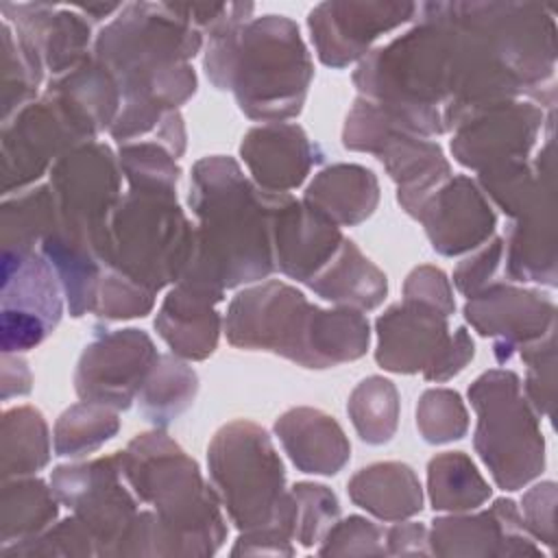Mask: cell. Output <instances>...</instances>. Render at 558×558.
<instances>
[{"mask_svg":"<svg viewBox=\"0 0 558 558\" xmlns=\"http://www.w3.org/2000/svg\"><path fill=\"white\" fill-rule=\"evenodd\" d=\"M277 434L305 473H336L349 458L340 427L320 412L294 410L277 421Z\"/></svg>","mask_w":558,"mask_h":558,"instance_id":"cell-9","label":"cell"},{"mask_svg":"<svg viewBox=\"0 0 558 558\" xmlns=\"http://www.w3.org/2000/svg\"><path fill=\"white\" fill-rule=\"evenodd\" d=\"M222 292L185 281L170 292L155 325L166 342L185 357H205L216 347L218 316L211 301Z\"/></svg>","mask_w":558,"mask_h":558,"instance_id":"cell-6","label":"cell"},{"mask_svg":"<svg viewBox=\"0 0 558 558\" xmlns=\"http://www.w3.org/2000/svg\"><path fill=\"white\" fill-rule=\"evenodd\" d=\"M310 286L329 301L375 307L386 292V277L364 259L351 242H344L340 262Z\"/></svg>","mask_w":558,"mask_h":558,"instance_id":"cell-13","label":"cell"},{"mask_svg":"<svg viewBox=\"0 0 558 558\" xmlns=\"http://www.w3.org/2000/svg\"><path fill=\"white\" fill-rule=\"evenodd\" d=\"M61 316L52 270L37 253L2 251V351L39 344Z\"/></svg>","mask_w":558,"mask_h":558,"instance_id":"cell-3","label":"cell"},{"mask_svg":"<svg viewBox=\"0 0 558 558\" xmlns=\"http://www.w3.org/2000/svg\"><path fill=\"white\" fill-rule=\"evenodd\" d=\"M2 116L7 120L33 96L41 74L31 65L7 20L2 24Z\"/></svg>","mask_w":558,"mask_h":558,"instance_id":"cell-19","label":"cell"},{"mask_svg":"<svg viewBox=\"0 0 558 558\" xmlns=\"http://www.w3.org/2000/svg\"><path fill=\"white\" fill-rule=\"evenodd\" d=\"M57 517L50 490L39 480H15L2 488L0 536L2 545L28 541Z\"/></svg>","mask_w":558,"mask_h":558,"instance_id":"cell-12","label":"cell"},{"mask_svg":"<svg viewBox=\"0 0 558 558\" xmlns=\"http://www.w3.org/2000/svg\"><path fill=\"white\" fill-rule=\"evenodd\" d=\"M116 429V416L105 408L94 405V401L89 405H74L57 423L54 449L59 456H78L111 438Z\"/></svg>","mask_w":558,"mask_h":558,"instance_id":"cell-18","label":"cell"},{"mask_svg":"<svg viewBox=\"0 0 558 558\" xmlns=\"http://www.w3.org/2000/svg\"><path fill=\"white\" fill-rule=\"evenodd\" d=\"M216 37L211 50L227 57L207 54V74L216 85H229L238 72L233 89L248 116L283 118L301 109L312 70L292 22L268 15L253 22L242 37L231 26Z\"/></svg>","mask_w":558,"mask_h":558,"instance_id":"cell-1","label":"cell"},{"mask_svg":"<svg viewBox=\"0 0 558 558\" xmlns=\"http://www.w3.org/2000/svg\"><path fill=\"white\" fill-rule=\"evenodd\" d=\"M242 155L255 172V179L275 190L299 185L312 163L307 137L294 126H266L251 131L242 144Z\"/></svg>","mask_w":558,"mask_h":558,"instance_id":"cell-8","label":"cell"},{"mask_svg":"<svg viewBox=\"0 0 558 558\" xmlns=\"http://www.w3.org/2000/svg\"><path fill=\"white\" fill-rule=\"evenodd\" d=\"M351 414L362 440H388L397 423V392L390 381L379 377L362 381L351 397Z\"/></svg>","mask_w":558,"mask_h":558,"instance_id":"cell-17","label":"cell"},{"mask_svg":"<svg viewBox=\"0 0 558 558\" xmlns=\"http://www.w3.org/2000/svg\"><path fill=\"white\" fill-rule=\"evenodd\" d=\"M48 462V429L33 408H13L2 416V475H26Z\"/></svg>","mask_w":558,"mask_h":558,"instance_id":"cell-14","label":"cell"},{"mask_svg":"<svg viewBox=\"0 0 558 558\" xmlns=\"http://www.w3.org/2000/svg\"><path fill=\"white\" fill-rule=\"evenodd\" d=\"M434 416H438V421H432L427 427L421 429L425 440L445 442L451 438H460L464 434L466 416H464L458 395L447 392V390L425 392L421 399V408H418V421L434 418Z\"/></svg>","mask_w":558,"mask_h":558,"instance_id":"cell-20","label":"cell"},{"mask_svg":"<svg viewBox=\"0 0 558 558\" xmlns=\"http://www.w3.org/2000/svg\"><path fill=\"white\" fill-rule=\"evenodd\" d=\"M429 490L438 510L473 508L488 495L482 477L462 453H445L429 462Z\"/></svg>","mask_w":558,"mask_h":558,"instance_id":"cell-16","label":"cell"},{"mask_svg":"<svg viewBox=\"0 0 558 558\" xmlns=\"http://www.w3.org/2000/svg\"><path fill=\"white\" fill-rule=\"evenodd\" d=\"M153 360L155 351L144 333L135 329L111 333L83 353L76 390L94 403L126 408Z\"/></svg>","mask_w":558,"mask_h":558,"instance_id":"cell-4","label":"cell"},{"mask_svg":"<svg viewBox=\"0 0 558 558\" xmlns=\"http://www.w3.org/2000/svg\"><path fill=\"white\" fill-rule=\"evenodd\" d=\"M96 129L61 96L31 102L2 124V190L9 194L41 177L50 159Z\"/></svg>","mask_w":558,"mask_h":558,"instance_id":"cell-2","label":"cell"},{"mask_svg":"<svg viewBox=\"0 0 558 558\" xmlns=\"http://www.w3.org/2000/svg\"><path fill=\"white\" fill-rule=\"evenodd\" d=\"M355 504L384 519H399L421 510V490L412 471L403 464H375L351 480Z\"/></svg>","mask_w":558,"mask_h":558,"instance_id":"cell-11","label":"cell"},{"mask_svg":"<svg viewBox=\"0 0 558 558\" xmlns=\"http://www.w3.org/2000/svg\"><path fill=\"white\" fill-rule=\"evenodd\" d=\"M54 201L46 185L7 198L2 205V251H31L54 231Z\"/></svg>","mask_w":558,"mask_h":558,"instance_id":"cell-15","label":"cell"},{"mask_svg":"<svg viewBox=\"0 0 558 558\" xmlns=\"http://www.w3.org/2000/svg\"><path fill=\"white\" fill-rule=\"evenodd\" d=\"M310 207L338 222H357L368 216L377 201V183L373 174L357 166H336L325 172L307 190Z\"/></svg>","mask_w":558,"mask_h":558,"instance_id":"cell-10","label":"cell"},{"mask_svg":"<svg viewBox=\"0 0 558 558\" xmlns=\"http://www.w3.org/2000/svg\"><path fill=\"white\" fill-rule=\"evenodd\" d=\"M379 351L377 362L397 373H414L427 368V377L436 373L451 347L447 342L445 314L427 312L418 305L392 307L379 320Z\"/></svg>","mask_w":558,"mask_h":558,"instance_id":"cell-5","label":"cell"},{"mask_svg":"<svg viewBox=\"0 0 558 558\" xmlns=\"http://www.w3.org/2000/svg\"><path fill=\"white\" fill-rule=\"evenodd\" d=\"M340 233L314 207L286 201L277 214V259L286 275L310 281L312 272L333 253Z\"/></svg>","mask_w":558,"mask_h":558,"instance_id":"cell-7","label":"cell"}]
</instances>
